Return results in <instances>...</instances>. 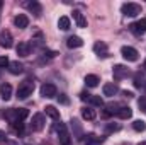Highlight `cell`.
I'll return each instance as SVG.
<instances>
[{"label":"cell","mask_w":146,"mask_h":145,"mask_svg":"<svg viewBox=\"0 0 146 145\" xmlns=\"http://www.w3.org/2000/svg\"><path fill=\"white\" fill-rule=\"evenodd\" d=\"M138 106H139L141 111H145V113H146V96H143V97L138 101Z\"/></svg>","instance_id":"32"},{"label":"cell","mask_w":146,"mask_h":145,"mask_svg":"<svg viewBox=\"0 0 146 145\" xmlns=\"http://www.w3.org/2000/svg\"><path fill=\"white\" fill-rule=\"evenodd\" d=\"M104 142V138L102 137H97V135H94V133H88V135H85V138H83V145H100Z\"/></svg>","instance_id":"13"},{"label":"cell","mask_w":146,"mask_h":145,"mask_svg":"<svg viewBox=\"0 0 146 145\" xmlns=\"http://www.w3.org/2000/svg\"><path fill=\"white\" fill-rule=\"evenodd\" d=\"M41 96H42V97H48V99L58 96V89H56V85H54V84H44V85L41 87Z\"/></svg>","instance_id":"9"},{"label":"cell","mask_w":146,"mask_h":145,"mask_svg":"<svg viewBox=\"0 0 146 145\" xmlns=\"http://www.w3.org/2000/svg\"><path fill=\"white\" fill-rule=\"evenodd\" d=\"M58 28H60L61 31H68V29H70V17H66V15L60 17V21H58Z\"/></svg>","instance_id":"25"},{"label":"cell","mask_w":146,"mask_h":145,"mask_svg":"<svg viewBox=\"0 0 146 145\" xmlns=\"http://www.w3.org/2000/svg\"><path fill=\"white\" fill-rule=\"evenodd\" d=\"M22 70H24L22 63H19V62H10V65H9V72L12 73V75H19V73H22Z\"/></svg>","instance_id":"21"},{"label":"cell","mask_w":146,"mask_h":145,"mask_svg":"<svg viewBox=\"0 0 146 145\" xmlns=\"http://www.w3.org/2000/svg\"><path fill=\"white\" fill-rule=\"evenodd\" d=\"M121 10H122L124 15H127V17H134V15L141 14L143 7H141L139 3H134V2H127V3H124V5L121 7Z\"/></svg>","instance_id":"3"},{"label":"cell","mask_w":146,"mask_h":145,"mask_svg":"<svg viewBox=\"0 0 146 145\" xmlns=\"http://www.w3.org/2000/svg\"><path fill=\"white\" fill-rule=\"evenodd\" d=\"M99 82H100V79H99L97 75H87V77H85V84H87V87H97Z\"/></svg>","instance_id":"23"},{"label":"cell","mask_w":146,"mask_h":145,"mask_svg":"<svg viewBox=\"0 0 146 145\" xmlns=\"http://www.w3.org/2000/svg\"><path fill=\"white\" fill-rule=\"evenodd\" d=\"M58 101H60L61 104H68V103H70V101H68V97H66L65 94H60V96H58Z\"/></svg>","instance_id":"33"},{"label":"cell","mask_w":146,"mask_h":145,"mask_svg":"<svg viewBox=\"0 0 146 145\" xmlns=\"http://www.w3.org/2000/svg\"><path fill=\"white\" fill-rule=\"evenodd\" d=\"M0 97L3 101H9L12 97V85L10 84H2L0 85Z\"/></svg>","instance_id":"16"},{"label":"cell","mask_w":146,"mask_h":145,"mask_svg":"<svg viewBox=\"0 0 146 145\" xmlns=\"http://www.w3.org/2000/svg\"><path fill=\"white\" fill-rule=\"evenodd\" d=\"M117 116L121 119H129L133 116V109L129 108V106H121V109L117 111Z\"/></svg>","instance_id":"20"},{"label":"cell","mask_w":146,"mask_h":145,"mask_svg":"<svg viewBox=\"0 0 146 145\" xmlns=\"http://www.w3.org/2000/svg\"><path fill=\"white\" fill-rule=\"evenodd\" d=\"M112 73H114V79H115V80H121V79H124V77L129 75V68L124 67V65H115L114 70H112Z\"/></svg>","instance_id":"11"},{"label":"cell","mask_w":146,"mask_h":145,"mask_svg":"<svg viewBox=\"0 0 146 145\" xmlns=\"http://www.w3.org/2000/svg\"><path fill=\"white\" fill-rule=\"evenodd\" d=\"M122 94H124V96H126V97H133V92H127V91H124V92H122Z\"/></svg>","instance_id":"36"},{"label":"cell","mask_w":146,"mask_h":145,"mask_svg":"<svg viewBox=\"0 0 146 145\" xmlns=\"http://www.w3.org/2000/svg\"><path fill=\"white\" fill-rule=\"evenodd\" d=\"M33 92H34V82L31 79L22 80L17 87V97L19 99H27L29 96H33Z\"/></svg>","instance_id":"1"},{"label":"cell","mask_w":146,"mask_h":145,"mask_svg":"<svg viewBox=\"0 0 146 145\" xmlns=\"http://www.w3.org/2000/svg\"><path fill=\"white\" fill-rule=\"evenodd\" d=\"M145 70H146V60H145Z\"/></svg>","instance_id":"39"},{"label":"cell","mask_w":146,"mask_h":145,"mask_svg":"<svg viewBox=\"0 0 146 145\" xmlns=\"http://www.w3.org/2000/svg\"><path fill=\"white\" fill-rule=\"evenodd\" d=\"M17 55H19V56H22V58L29 56V55H31V44H29L27 41L19 43V44H17Z\"/></svg>","instance_id":"12"},{"label":"cell","mask_w":146,"mask_h":145,"mask_svg":"<svg viewBox=\"0 0 146 145\" xmlns=\"http://www.w3.org/2000/svg\"><path fill=\"white\" fill-rule=\"evenodd\" d=\"M56 132H58V138H60V144L61 145H68L70 144V133L66 130V125L65 123H58L56 125Z\"/></svg>","instance_id":"4"},{"label":"cell","mask_w":146,"mask_h":145,"mask_svg":"<svg viewBox=\"0 0 146 145\" xmlns=\"http://www.w3.org/2000/svg\"><path fill=\"white\" fill-rule=\"evenodd\" d=\"M73 19H75L78 28H87V19H85V15L80 10H73Z\"/></svg>","instance_id":"17"},{"label":"cell","mask_w":146,"mask_h":145,"mask_svg":"<svg viewBox=\"0 0 146 145\" xmlns=\"http://www.w3.org/2000/svg\"><path fill=\"white\" fill-rule=\"evenodd\" d=\"M14 24H15V28H19V29H26V28L29 26V17H27L26 14H17V15L14 17Z\"/></svg>","instance_id":"10"},{"label":"cell","mask_w":146,"mask_h":145,"mask_svg":"<svg viewBox=\"0 0 146 145\" xmlns=\"http://www.w3.org/2000/svg\"><path fill=\"white\" fill-rule=\"evenodd\" d=\"M121 55H122L124 60H127V62H136L139 53H138V50L133 48V46H122V48H121Z\"/></svg>","instance_id":"6"},{"label":"cell","mask_w":146,"mask_h":145,"mask_svg":"<svg viewBox=\"0 0 146 145\" xmlns=\"http://www.w3.org/2000/svg\"><path fill=\"white\" fill-rule=\"evenodd\" d=\"M95 116H97V114H95V111L92 108H83L82 109V118H83V119L92 121V119H95Z\"/></svg>","instance_id":"22"},{"label":"cell","mask_w":146,"mask_h":145,"mask_svg":"<svg viewBox=\"0 0 146 145\" xmlns=\"http://www.w3.org/2000/svg\"><path fill=\"white\" fill-rule=\"evenodd\" d=\"M22 5H24V7H27V9H29L36 17L41 15V3H39V2H36V0H33V2H24Z\"/></svg>","instance_id":"14"},{"label":"cell","mask_w":146,"mask_h":145,"mask_svg":"<svg viewBox=\"0 0 146 145\" xmlns=\"http://www.w3.org/2000/svg\"><path fill=\"white\" fill-rule=\"evenodd\" d=\"M138 145H146V142H141V144H138Z\"/></svg>","instance_id":"37"},{"label":"cell","mask_w":146,"mask_h":145,"mask_svg":"<svg viewBox=\"0 0 146 145\" xmlns=\"http://www.w3.org/2000/svg\"><path fill=\"white\" fill-rule=\"evenodd\" d=\"M133 128H134L136 132H145L146 123L143 121V119H136V121H133Z\"/></svg>","instance_id":"27"},{"label":"cell","mask_w":146,"mask_h":145,"mask_svg":"<svg viewBox=\"0 0 146 145\" xmlns=\"http://www.w3.org/2000/svg\"><path fill=\"white\" fill-rule=\"evenodd\" d=\"M12 128H14L15 133H22L24 132V123L22 121H15V123H12Z\"/></svg>","instance_id":"29"},{"label":"cell","mask_w":146,"mask_h":145,"mask_svg":"<svg viewBox=\"0 0 146 145\" xmlns=\"http://www.w3.org/2000/svg\"><path fill=\"white\" fill-rule=\"evenodd\" d=\"M104 96H109V97H112V96H115L117 92H119V87L114 84V82H107V84H104Z\"/></svg>","instance_id":"15"},{"label":"cell","mask_w":146,"mask_h":145,"mask_svg":"<svg viewBox=\"0 0 146 145\" xmlns=\"http://www.w3.org/2000/svg\"><path fill=\"white\" fill-rule=\"evenodd\" d=\"M2 5H3V3H2V2H0V9H2Z\"/></svg>","instance_id":"38"},{"label":"cell","mask_w":146,"mask_h":145,"mask_svg":"<svg viewBox=\"0 0 146 145\" xmlns=\"http://www.w3.org/2000/svg\"><path fill=\"white\" fill-rule=\"evenodd\" d=\"M12 44H14V38L10 34V31L3 29V31L0 33V46L5 48V50H9V48H12Z\"/></svg>","instance_id":"8"},{"label":"cell","mask_w":146,"mask_h":145,"mask_svg":"<svg viewBox=\"0 0 146 145\" xmlns=\"http://www.w3.org/2000/svg\"><path fill=\"white\" fill-rule=\"evenodd\" d=\"M121 130V126L119 125H114V123H109L107 126H106V133H112V132H119Z\"/></svg>","instance_id":"30"},{"label":"cell","mask_w":146,"mask_h":145,"mask_svg":"<svg viewBox=\"0 0 146 145\" xmlns=\"http://www.w3.org/2000/svg\"><path fill=\"white\" fill-rule=\"evenodd\" d=\"M66 46L68 48H80V46H83V41L78 36H70L66 39Z\"/></svg>","instance_id":"19"},{"label":"cell","mask_w":146,"mask_h":145,"mask_svg":"<svg viewBox=\"0 0 146 145\" xmlns=\"http://www.w3.org/2000/svg\"><path fill=\"white\" fill-rule=\"evenodd\" d=\"M9 65H10L9 58H7V56H0V68H5V67H9Z\"/></svg>","instance_id":"31"},{"label":"cell","mask_w":146,"mask_h":145,"mask_svg":"<svg viewBox=\"0 0 146 145\" xmlns=\"http://www.w3.org/2000/svg\"><path fill=\"white\" fill-rule=\"evenodd\" d=\"M44 111H46V114H48L49 118H53V119H56V121L60 119V111L54 108V106H46Z\"/></svg>","instance_id":"24"},{"label":"cell","mask_w":146,"mask_h":145,"mask_svg":"<svg viewBox=\"0 0 146 145\" xmlns=\"http://www.w3.org/2000/svg\"><path fill=\"white\" fill-rule=\"evenodd\" d=\"M94 51L99 53V56H100V55H102V56H107V44H106L104 41H97V43L94 44Z\"/></svg>","instance_id":"18"},{"label":"cell","mask_w":146,"mask_h":145,"mask_svg":"<svg viewBox=\"0 0 146 145\" xmlns=\"http://www.w3.org/2000/svg\"><path fill=\"white\" fill-rule=\"evenodd\" d=\"M129 31H131L133 34H136V36L145 34V33H146V17H145V19H141V21L133 22V24L129 26Z\"/></svg>","instance_id":"7"},{"label":"cell","mask_w":146,"mask_h":145,"mask_svg":"<svg viewBox=\"0 0 146 145\" xmlns=\"http://www.w3.org/2000/svg\"><path fill=\"white\" fill-rule=\"evenodd\" d=\"M88 97H90V94H87V92H82L80 94V99L82 101H88Z\"/></svg>","instance_id":"34"},{"label":"cell","mask_w":146,"mask_h":145,"mask_svg":"<svg viewBox=\"0 0 146 145\" xmlns=\"http://www.w3.org/2000/svg\"><path fill=\"white\" fill-rule=\"evenodd\" d=\"M145 85V77H143V73H136L134 75V87H138V89H141Z\"/></svg>","instance_id":"26"},{"label":"cell","mask_w":146,"mask_h":145,"mask_svg":"<svg viewBox=\"0 0 146 145\" xmlns=\"http://www.w3.org/2000/svg\"><path fill=\"white\" fill-rule=\"evenodd\" d=\"M27 114H29V111L26 108H19V109H7L5 111V119H9L10 123H15V121H22L24 118H27Z\"/></svg>","instance_id":"2"},{"label":"cell","mask_w":146,"mask_h":145,"mask_svg":"<svg viewBox=\"0 0 146 145\" xmlns=\"http://www.w3.org/2000/svg\"><path fill=\"white\" fill-rule=\"evenodd\" d=\"M44 123H46L44 114H42V113H36V114L33 116V119H31V130H33V132H41V130L44 128Z\"/></svg>","instance_id":"5"},{"label":"cell","mask_w":146,"mask_h":145,"mask_svg":"<svg viewBox=\"0 0 146 145\" xmlns=\"http://www.w3.org/2000/svg\"><path fill=\"white\" fill-rule=\"evenodd\" d=\"M5 140H7V135H5V132L0 130V142H5Z\"/></svg>","instance_id":"35"},{"label":"cell","mask_w":146,"mask_h":145,"mask_svg":"<svg viewBox=\"0 0 146 145\" xmlns=\"http://www.w3.org/2000/svg\"><path fill=\"white\" fill-rule=\"evenodd\" d=\"M88 103H90V104H94V106H104V101H102V97H100V96H92V94H90Z\"/></svg>","instance_id":"28"}]
</instances>
